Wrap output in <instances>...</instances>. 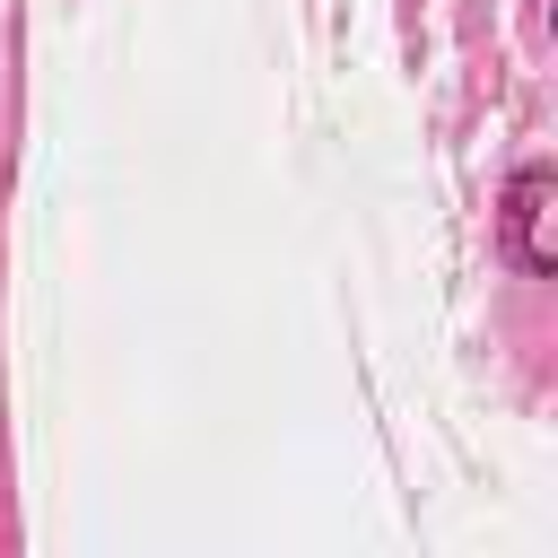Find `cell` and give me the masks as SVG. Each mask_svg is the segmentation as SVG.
I'll use <instances>...</instances> for the list:
<instances>
[{
	"mask_svg": "<svg viewBox=\"0 0 558 558\" xmlns=\"http://www.w3.org/2000/svg\"><path fill=\"white\" fill-rule=\"evenodd\" d=\"M506 253H514L532 279L558 270V244H549V166H523V174H514V192H506Z\"/></svg>",
	"mask_w": 558,
	"mask_h": 558,
	"instance_id": "6da1fadb",
	"label": "cell"
}]
</instances>
